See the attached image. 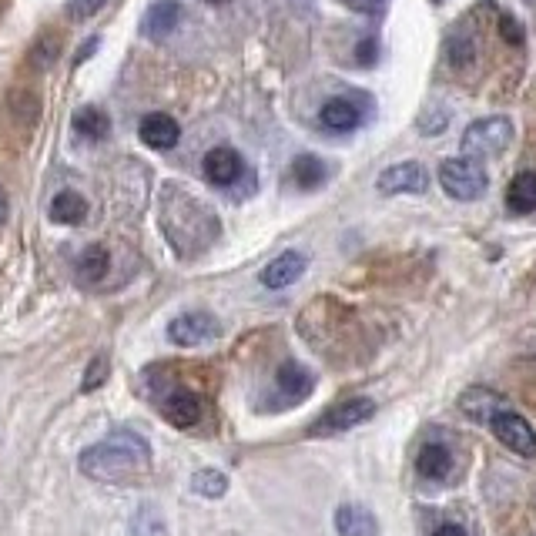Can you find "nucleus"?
<instances>
[{
  "label": "nucleus",
  "mask_w": 536,
  "mask_h": 536,
  "mask_svg": "<svg viewBox=\"0 0 536 536\" xmlns=\"http://www.w3.org/2000/svg\"><path fill=\"white\" fill-rule=\"evenodd\" d=\"M138 138L145 141L148 148H155V151H168V148H175L178 145V138H181V124L171 118V114H145L138 124Z\"/></svg>",
  "instance_id": "13"
},
{
  "label": "nucleus",
  "mask_w": 536,
  "mask_h": 536,
  "mask_svg": "<svg viewBox=\"0 0 536 536\" xmlns=\"http://www.w3.org/2000/svg\"><path fill=\"white\" fill-rule=\"evenodd\" d=\"M108 372H111V362H108V356H94V359H91V366H88V372H84L81 389H84V392L101 389L104 382H108Z\"/></svg>",
  "instance_id": "24"
},
{
  "label": "nucleus",
  "mask_w": 536,
  "mask_h": 536,
  "mask_svg": "<svg viewBox=\"0 0 536 536\" xmlns=\"http://www.w3.org/2000/svg\"><path fill=\"white\" fill-rule=\"evenodd\" d=\"M359 64H376V41L359 44Z\"/></svg>",
  "instance_id": "30"
},
{
  "label": "nucleus",
  "mask_w": 536,
  "mask_h": 536,
  "mask_svg": "<svg viewBox=\"0 0 536 536\" xmlns=\"http://www.w3.org/2000/svg\"><path fill=\"white\" fill-rule=\"evenodd\" d=\"M315 376L305 366H299L295 359H285L279 366V376H275V402L279 406H299L312 396Z\"/></svg>",
  "instance_id": "7"
},
{
  "label": "nucleus",
  "mask_w": 536,
  "mask_h": 536,
  "mask_svg": "<svg viewBox=\"0 0 536 536\" xmlns=\"http://www.w3.org/2000/svg\"><path fill=\"white\" fill-rule=\"evenodd\" d=\"M372 416H376V402H372V399H346V402H339V406L325 409V413L312 423L309 436H339V433H349V429L369 423Z\"/></svg>",
  "instance_id": "4"
},
{
  "label": "nucleus",
  "mask_w": 536,
  "mask_h": 536,
  "mask_svg": "<svg viewBox=\"0 0 536 536\" xmlns=\"http://www.w3.org/2000/svg\"><path fill=\"white\" fill-rule=\"evenodd\" d=\"M335 530H339V536H376L379 526L362 506H339L335 510Z\"/></svg>",
  "instance_id": "19"
},
{
  "label": "nucleus",
  "mask_w": 536,
  "mask_h": 536,
  "mask_svg": "<svg viewBox=\"0 0 536 536\" xmlns=\"http://www.w3.org/2000/svg\"><path fill=\"white\" fill-rule=\"evenodd\" d=\"M74 131L88 141H104L111 134V118L101 108H91L88 104V108H81L78 114H74Z\"/></svg>",
  "instance_id": "20"
},
{
  "label": "nucleus",
  "mask_w": 536,
  "mask_h": 536,
  "mask_svg": "<svg viewBox=\"0 0 536 536\" xmlns=\"http://www.w3.org/2000/svg\"><path fill=\"white\" fill-rule=\"evenodd\" d=\"M319 121H322L329 131H339V134H342V131H356L359 124H362V111H359L349 98H332V101L322 104Z\"/></svg>",
  "instance_id": "17"
},
{
  "label": "nucleus",
  "mask_w": 536,
  "mask_h": 536,
  "mask_svg": "<svg viewBox=\"0 0 536 536\" xmlns=\"http://www.w3.org/2000/svg\"><path fill=\"white\" fill-rule=\"evenodd\" d=\"M57 54H61V41H57V37H41L31 51V64L44 71V67H51L57 61Z\"/></svg>",
  "instance_id": "25"
},
{
  "label": "nucleus",
  "mask_w": 536,
  "mask_h": 536,
  "mask_svg": "<svg viewBox=\"0 0 536 536\" xmlns=\"http://www.w3.org/2000/svg\"><path fill=\"white\" fill-rule=\"evenodd\" d=\"M459 409H463L469 419H476V423H493L496 416L510 409V402H506L500 392H493L490 386H469L463 396H459Z\"/></svg>",
  "instance_id": "10"
},
{
  "label": "nucleus",
  "mask_w": 536,
  "mask_h": 536,
  "mask_svg": "<svg viewBox=\"0 0 536 536\" xmlns=\"http://www.w3.org/2000/svg\"><path fill=\"white\" fill-rule=\"evenodd\" d=\"M506 205L513 215H530L536 212V175L533 171H520L510 188H506Z\"/></svg>",
  "instance_id": "18"
},
{
  "label": "nucleus",
  "mask_w": 536,
  "mask_h": 536,
  "mask_svg": "<svg viewBox=\"0 0 536 536\" xmlns=\"http://www.w3.org/2000/svg\"><path fill=\"white\" fill-rule=\"evenodd\" d=\"M473 54H476L473 41H453V44H449V64H453V67H466L469 61H473Z\"/></svg>",
  "instance_id": "28"
},
{
  "label": "nucleus",
  "mask_w": 536,
  "mask_h": 536,
  "mask_svg": "<svg viewBox=\"0 0 536 536\" xmlns=\"http://www.w3.org/2000/svg\"><path fill=\"white\" fill-rule=\"evenodd\" d=\"M376 188L382 195H423L429 188V171L419 161H402V165L382 171Z\"/></svg>",
  "instance_id": "8"
},
{
  "label": "nucleus",
  "mask_w": 536,
  "mask_h": 536,
  "mask_svg": "<svg viewBox=\"0 0 536 536\" xmlns=\"http://www.w3.org/2000/svg\"><path fill=\"white\" fill-rule=\"evenodd\" d=\"M185 21V7L178 0H155L141 17V37L148 41H165L168 34H175V27Z\"/></svg>",
  "instance_id": "9"
},
{
  "label": "nucleus",
  "mask_w": 536,
  "mask_h": 536,
  "mask_svg": "<svg viewBox=\"0 0 536 536\" xmlns=\"http://www.w3.org/2000/svg\"><path fill=\"white\" fill-rule=\"evenodd\" d=\"M500 34H503V41L506 44H513V47H520L523 44V31H520V27H516V21H513V17H500Z\"/></svg>",
  "instance_id": "29"
},
{
  "label": "nucleus",
  "mask_w": 536,
  "mask_h": 536,
  "mask_svg": "<svg viewBox=\"0 0 536 536\" xmlns=\"http://www.w3.org/2000/svg\"><path fill=\"white\" fill-rule=\"evenodd\" d=\"M493 433L496 439L506 446V449H513L516 456H523V459H536V429L526 423L523 416H516V413H500L493 419Z\"/></svg>",
  "instance_id": "6"
},
{
  "label": "nucleus",
  "mask_w": 536,
  "mask_h": 536,
  "mask_svg": "<svg viewBox=\"0 0 536 536\" xmlns=\"http://www.w3.org/2000/svg\"><path fill=\"white\" fill-rule=\"evenodd\" d=\"M449 469H453V456H449V449L443 443H426L419 449L416 456V473L423 476L429 483H439L449 476Z\"/></svg>",
  "instance_id": "16"
},
{
  "label": "nucleus",
  "mask_w": 536,
  "mask_h": 536,
  "mask_svg": "<svg viewBox=\"0 0 536 536\" xmlns=\"http://www.w3.org/2000/svg\"><path fill=\"white\" fill-rule=\"evenodd\" d=\"M339 4H342V7H349V11H356V14L379 17V14L389 7V0H339Z\"/></svg>",
  "instance_id": "27"
},
{
  "label": "nucleus",
  "mask_w": 536,
  "mask_h": 536,
  "mask_svg": "<svg viewBox=\"0 0 536 536\" xmlns=\"http://www.w3.org/2000/svg\"><path fill=\"white\" fill-rule=\"evenodd\" d=\"M104 7H108V0H71V4H67V14H71V21H91V17L101 14Z\"/></svg>",
  "instance_id": "26"
},
{
  "label": "nucleus",
  "mask_w": 536,
  "mask_h": 536,
  "mask_svg": "<svg viewBox=\"0 0 536 536\" xmlns=\"http://www.w3.org/2000/svg\"><path fill=\"white\" fill-rule=\"evenodd\" d=\"M98 44H101V41H98V37H91V41H88V44H81V54H78V64L84 61V57H91V51H98Z\"/></svg>",
  "instance_id": "32"
},
{
  "label": "nucleus",
  "mask_w": 536,
  "mask_h": 536,
  "mask_svg": "<svg viewBox=\"0 0 536 536\" xmlns=\"http://www.w3.org/2000/svg\"><path fill=\"white\" fill-rule=\"evenodd\" d=\"M201 168H205V178L212 181V185L228 188V185H235V181L242 178L245 161H242V155H238L235 148H212L205 155V161H201Z\"/></svg>",
  "instance_id": "11"
},
{
  "label": "nucleus",
  "mask_w": 536,
  "mask_h": 536,
  "mask_svg": "<svg viewBox=\"0 0 536 536\" xmlns=\"http://www.w3.org/2000/svg\"><path fill=\"white\" fill-rule=\"evenodd\" d=\"M191 490L198 496H208V500H222L228 490V476L218 473V469H198V473L191 476Z\"/></svg>",
  "instance_id": "23"
},
{
  "label": "nucleus",
  "mask_w": 536,
  "mask_h": 536,
  "mask_svg": "<svg viewBox=\"0 0 536 536\" xmlns=\"http://www.w3.org/2000/svg\"><path fill=\"white\" fill-rule=\"evenodd\" d=\"M161 413H165V419L171 426L188 429V426H195L201 419V399L195 396V392H188V389H175L165 399V409H161Z\"/></svg>",
  "instance_id": "14"
},
{
  "label": "nucleus",
  "mask_w": 536,
  "mask_h": 536,
  "mask_svg": "<svg viewBox=\"0 0 536 536\" xmlns=\"http://www.w3.org/2000/svg\"><path fill=\"white\" fill-rule=\"evenodd\" d=\"M439 185L449 198L456 201H473L486 195V188H490V178H486V171L476 165L473 158H449L439 165Z\"/></svg>",
  "instance_id": "2"
},
{
  "label": "nucleus",
  "mask_w": 536,
  "mask_h": 536,
  "mask_svg": "<svg viewBox=\"0 0 536 536\" xmlns=\"http://www.w3.org/2000/svg\"><path fill=\"white\" fill-rule=\"evenodd\" d=\"M151 466V446L145 436L138 433H111L108 439L94 443L91 449L81 453V469L91 476V480H104V483H121L134 473H145Z\"/></svg>",
  "instance_id": "1"
},
{
  "label": "nucleus",
  "mask_w": 536,
  "mask_h": 536,
  "mask_svg": "<svg viewBox=\"0 0 536 536\" xmlns=\"http://www.w3.org/2000/svg\"><path fill=\"white\" fill-rule=\"evenodd\" d=\"M208 4H225V0H208Z\"/></svg>",
  "instance_id": "34"
},
{
  "label": "nucleus",
  "mask_w": 536,
  "mask_h": 536,
  "mask_svg": "<svg viewBox=\"0 0 536 536\" xmlns=\"http://www.w3.org/2000/svg\"><path fill=\"white\" fill-rule=\"evenodd\" d=\"M7 208H11V205H7V191L0 188V225L7 222Z\"/></svg>",
  "instance_id": "33"
},
{
  "label": "nucleus",
  "mask_w": 536,
  "mask_h": 536,
  "mask_svg": "<svg viewBox=\"0 0 536 536\" xmlns=\"http://www.w3.org/2000/svg\"><path fill=\"white\" fill-rule=\"evenodd\" d=\"M108 268H111V255H108V248L104 245H91V248H84L81 258H78V275L84 282H101L104 275H108Z\"/></svg>",
  "instance_id": "22"
},
{
  "label": "nucleus",
  "mask_w": 536,
  "mask_h": 536,
  "mask_svg": "<svg viewBox=\"0 0 536 536\" xmlns=\"http://www.w3.org/2000/svg\"><path fill=\"white\" fill-rule=\"evenodd\" d=\"M222 332V325L212 312H181L175 319L168 322V339L175 342L181 349H195V346H205L208 339H215V335Z\"/></svg>",
  "instance_id": "5"
},
{
  "label": "nucleus",
  "mask_w": 536,
  "mask_h": 536,
  "mask_svg": "<svg viewBox=\"0 0 536 536\" xmlns=\"http://www.w3.org/2000/svg\"><path fill=\"white\" fill-rule=\"evenodd\" d=\"M433 536H466V530H463V526H456V523H446V526H439Z\"/></svg>",
  "instance_id": "31"
},
{
  "label": "nucleus",
  "mask_w": 536,
  "mask_h": 536,
  "mask_svg": "<svg viewBox=\"0 0 536 536\" xmlns=\"http://www.w3.org/2000/svg\"><path fill=\"white\" fill-rule=\"evenodd\" d=\"M436 4H439V0H436Z\"/></svg>",
  "instance_id": "35"
},
{
  "label": "nucleus",
  "mask_w": 536,
  "mask_h": 536,
  "mask_svg": "<svg viewBox=\"0 0 536 536\" xmlns=\"http://www.w3.org/2000/svg\"><path fill=\"white\" fill-rule=\"evenodd\" d=\"M292 178H295V185H299L302 191H312V188H319L325 178H329V168H325L322 158L299 155L292 161Z\"/></svg>",
  "instance_id": "21"
},
{
  "label": "nucleus",
  "mask_w": 536,
  "mask_h": 536,
  "mask_svg": "<svg viewBox=\"0 0 536 536\" xmlns=\"http://www.w3.org/2000/svg\"><path fill=\"white\" fill-rule=\"evenodd\" d=\"M305 268H309V258L302 252H282L262 268V285L265 289H289V285L302 279Z\"/></svg>",
  "instance_id": "12"
},
{
  "label": "nucleus",
  "mask_w": 536,
  "mask_h": 536,
  "mask_svg": "<svg viewBox=\"0 0 536 536\" xmlns=\"http://www.w3.org/2000/svg\"><path fill=\"white\" fill-rule=\"evenodd\" d=\"M47 215H51V222L57 225H81L84 218H88V198L78 195V191H57L51 198V208H47Z\"/></svg>",
  "instance_id": "15"
},
{
  "label": "nucleus",
  "mask_w": 536,
  "mask_h": 536,
  "mask_svg": "<svg viewBox=\"0 0 536 536\" xmlns=\"http://www.w3.org/2000/svg\"><path fill=\"white\" fill-rule=\"evenodd\" d=\"M513 141V124L510 118H483L473 121L463 134V155L466 158H483V155H500V151Z\"/></svg>",
  "instance_id": "3"
}]
</instances>
